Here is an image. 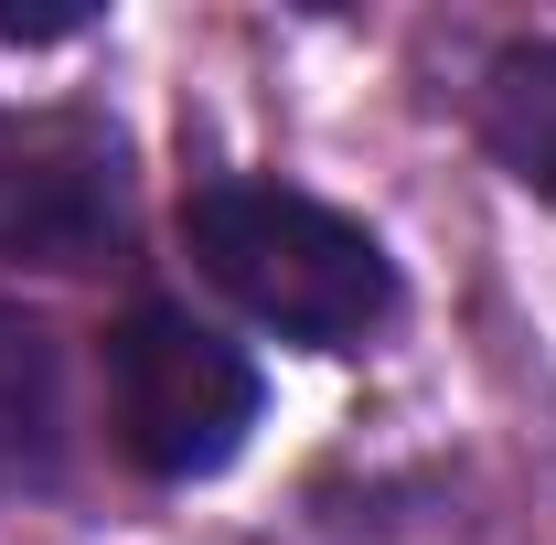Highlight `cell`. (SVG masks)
Returning a JSON list of instances; mask_svg holds the SVG:
<instances>
[{
    "label": "cell",
    "instance_id": "cell-2",
    "mask_svg": "<svg viewBox=\"0 0 556 545\" xmlns=\"http://www.w3.org/2000/svg\"><path fill=\"white\" fill-rule=\"evenodd\" d=\"M108 417H118V449L150 481L225 471L236 439L257 428V364L225 332H204L193 310L139 300L129 321L108 332Z\"/></svg>",
    "mask_w": 556,
    "mask_h": 545
},
{
    "label": "cell",
    "instance_id": "cell-1",
    "mask_svg": "<svg viewBox=\"0 0 556 545\" xmlns=\"http://www.w3.org/2000/svg\"><path fill=\"white\" fill-rule=\"evenodd\" d=\"M182 246L247 321H268L289 342H364L396 310L386 246L289 182H204L182 204Z\"/></svg>",
    "mask_w": 556,
    "mask_h": 545
},
{
    "label": "cell",
    "instance_id": "cell-4",
    "mask_svg": "<svg viewBox=\"0 0 556 545\" xmlns=\"http://www.w3.org/2000/svg\"><path fill=\"white\" fill-rule=\"evenodd\" d=\"M482 139L492 161L556 204V43H503L482 75Z\"/></svg>",
    "mask_w": 556,
    "mask_h": 545
},
{
    "label": "cell",
    "instance_id": "cell-3",
    "mask_svg": "<svg viewBox=\"0 0 556 545\" xmlns=\"http://www.w3.org/2000/svg\"><path fill=\"white\" fill-rule=\"evenodd\" d=\"M54 449H65V364H54V332L0 300V492L54 481Z\"/></svg>",
    "mask_w": 556,
    "mask_h": 545
}]
</instances>
